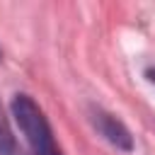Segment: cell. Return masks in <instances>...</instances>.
Instances as JSON below:
<instances>
[{
  "label": "cell",
  "mask_w": 155,
  "mask_h": 155,
  "mask_svg": "<svg viewBox=\"0 0 155 155\" xmlns=\"http://www.w3.org/2000/svg\"><path fill=\"white\" fill-rule=\"evenodd\" d=\"M145 78H148L150 82H155V68H150V70H145Z\"/></svg>",
  "instance_id": "obj_4"
},
{
  "label": "cell",
  "mask_w": 155,
  "mask_h": 155,
  "mask_svg": "<svg viewBox=\"0 0 155 155\" xmlns=\"http://www.w3.org/2000/svg\"><path fill=\"white\" fill-rule=\"evenodd\" d=\"M0 155H24L17 138L12 136V128H10L7 116L2 111V104H0Z\"/></svg>",
  "instance_id": "obj_3"
},
{
  "label": "cell",
  "mask_w": 155,
  "mask_h": 155,
  "mask_svg": "<svg viewBox=\"0 0 155 155\" xmlns=\"http://www.w3.org/2000/svg\"><path fill=\"white\" fill-rule=\"evenodd\" d=\"M10 109H12V116L19 126V131L24 133V140H27L31 155H63V150L58 148V143L53 138L46 114L29 94H15Z\"/></svg>",
  "instance_id": "obj_1"
},
{
  "label": "cell",
  "mask_w": 155,
  "mask_h": 155,
  "mask_svg": "<svg viewBox=\"0 0 155 155\" xmlns=\"http://www.w3.org/2000/svg\"><path fill=\"white\" fill-rule=\"evenodd\" d=\"M90 121H92V126L97 128V133L102 136V138H107L114 148H119V150H133V136H131V131L124 126V121L121 119H116L114 114H109V111H104V109H99V107H92L90 109Z\"/></svg>",
  "instance_id": "obj_2"
}]
</instances>
